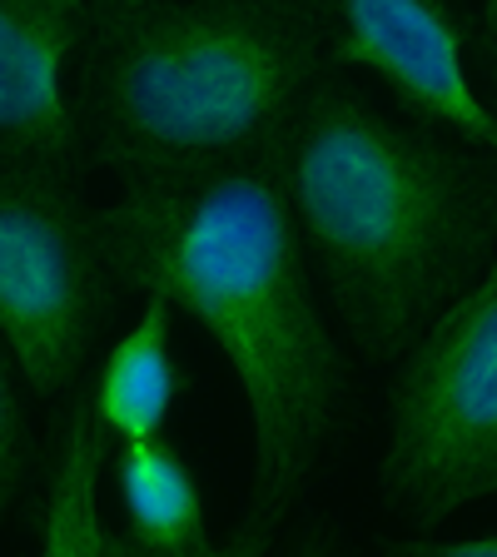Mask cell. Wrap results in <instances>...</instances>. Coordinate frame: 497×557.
<instances>
[{"label":"cell","mask_w":497,"mask_h":557,"mask_svg":"<svg viewBox=\"0 0 497 557\" xmlns=\"http://www.w3.org/2000/svg\"><path fill=\"white\" fill-rule=\"evenodd\" d=\"M85 394L115 443L154 438L170 429L174 404L185 394V369L174 354V304L164 294H145L135 324L104 348Z\"/></svg>","instance_id":"9"},{"label":"cell","mask_w":497,"mask_h":557,"mask_svg":"<svg viewBox=\"0 0 497 557\" xmlns=\"http://www.w3.org/2000/svg\"><path fill=\"white\" fill-rule=\"evenodd\" d=\"M303 255L344 334L394 363L497 259V160L334 75L278 139Z\"/></svg>","instance_id":"2"},{"label":"cell","mask_w":497,"mask_h":557,"mask_svg":"<svg viewBox=\"0 0 497 557\" xmlns=\"http://www.w3.org/2000/svg\"><path fill=\"white\" fill-rule=\"evenodd\" d=\"M110 473L120 493V537L129 557H209L220 553L209 537L204 487L189 468L185 448L170 433L115 443Z\"/></svg>","instance_id":"8"},{"label":"cell","mask_w":497,"mask_h":557,"mask_svg":"<svg viewBox=\"0 0 497 557\" xmlns=\"http://www.w3.org/2000/svg\"><path fill=\"white\" fill-rule=\"evenodd\" d=\"M378 493L413 533L497 498V259L398 354Z\"/></svg>","instance_id":"4"},{"label":"cell","mask_w":497,"mask_h":557,"mask_svg":"<svg viewBox=\"0 0 497 557\" xmlns=\"http://www.w3.org/2000/svg\"><path fill=\"white\" fill-rule=\"evenodd\" d=\"M11 348L0 338V512L15 503L25 483V463H30V433H25V408L11 379Z\"/></svg>","instance_id":"11"},{"label":"cell","mask_w":497,"mask_h":557,"mask_svg":"<svg viewBox=\"0 0 497 557\" xmlns=\"http://www.w3.org/2000/svg\"><path fill=\"white\" fill-rule=\"evenodd\" d=\"M328 65L369 70L413 120L497 160V104L468 70V21L452 0H303Z\"/></svg>","instance_id":"6"},{"label":"cell","mask_w":497,"mask_h":557,"mask_svg":"<svg viewBox=\"0 0 497 557\" xmlns=\"http://www.w3.org/2000/svg\"><path fill=\"white\" fill-rule=\"evenodd\" d=\"M75 394V388H70ZM115 438L104 433V423L95 418L90 394L70 398L65 429H60L55 458L46 473V498H40V553L50 557H129L120 528L100 512V473L110 468Z\"/></svg>","instance_id":"10"},{"label":"cell","mask_w":497,"mask_h":557,"mask_svg":"<svg viewBox=\"0 0 497 557\" xmlns=\"http://www.w3.org/2000/svg\"><path fill=\"white\" fill-rule=\"evenodd\" d=\"M383 547H388V553H403V557H497V528L463 533V537L413 533V537H394V543H383Z\"/></svg>","instance_id":"12"},{"label":"cell","mask_w":497,"mask_h":557,"mask_svg":"<svg viewBox=\"0 0 497 557\" xmlns=\"http://www.w3.org/2000/svg\"><path fill=\"white\" fill-rule=\"evenodd\" d=\"M85 30V0H0V170L80 180L70 65L80 60Z\"/></svg>","instance_id":"7"},{"label":"cell","mask_w":497,"mask_h":557,"mask_svg":"<svg viewBox=\"0 0 497 557\" xmlns=\"http://www.w3.org/2000/svg\"><path fill=\"white\" fill-rule=\"evenodd\" d=\"M483 46H487V70H493V104H497V0H483Z\"/></svg>","instance_id":"13"},{"label":"cell","mask_w":497,"mask_h":557,"mask_svg":"<svg viewBox=\"0 0 497 557\" xmlns=\"http://www.w3.org/2000/svg\"><path fill=\"white\" fill-rule=\"evenodd\" d=\"M115 289L75 180L0 170V338L35 394L60 398L85 379Z\"/></svg>","instance_id":"5"},{"label":"cell","mask_w":497,"mask_h":557,"mask_svg":"<svg viewBox=\"0 0 497 557\" xmlns=\"http://www.w3.org/2000/svg\"><path fill=\"white\" fill-rule=\"evenodd\" d=\"M90 11H110V5H135V0H85Z\"/></svg>","instance_id":"14"},{"label":"cell","mask_w":497,"mask_h":557,"mask_svg":"<svg viewBox=\"0 0 497 557\" xmlns=\"http://www.w3.org/2000/svg\"><path fill=\"white\" fill-rule=\"evenodd\" d=\"M324 70L303 0H135L90 11L75 75L85 160L125 180L274 150Z\"/></svg>","instance_id":"3"},{"label":"cell","mask_w":497,"mask_h":557,"mask_svg":"<svg viewBox=\"0 0 497 557\" xmlns=\"http://www.w3.org/2000/svg\"><path fill=\"white\" fill-rule=\"evenodd\" d=\"M95 224L120 284L164 294L229 363L254 433L249 498L229 547L269 553L344 404V354L319 309L278 145L189 174H125Z\"/></svg>","instance_id":"1"}]
</instances>
